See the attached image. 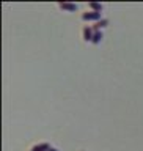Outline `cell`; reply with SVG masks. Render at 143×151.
Masks as SVG:
<instances>
[{"instance_id":"5b68a950","label":"cell","mask_w":143,"mask_h":151,"mask_svg":"<svg viewBox=\"0 0 143 151\" xmlns=\"http://www.w3.org/2000/svg\"><path fill=\"white\" fill-rule=\"evenodd\" d=\"M107 24H109V21H107V19H101V21H99V22H96V25L93 27V30H94V32H99V30H101V28L107 27Z\"/></svg>"},{"instance_id":"3957f363","label":"cell","mask_w":143,"mask_h":151,"mask_svg":"<svg viewBox=\"0 0 143 151\" xmlns=\"http://www.w3.org/2000/svg\"><path fill=\"white\" fill-rule=\"evenodd\" d=\"M58 6L61 9H66V11H75L77 9V5L75 3H68V2H61V3H58Z\"/></svg>"},{"instance_id":"277c9868","label":"cell","mask_w":143,"mask_h":151,"mask_svg":"<svg viewBox=\"0 0 143 151\" xmlns=\"http://www.w3.org/2000/svg\"><path fill=\"white\" fill-rule=\"evenodd\" d=\"M49 150H50V146L47 143H40V145H35L30 151H49Z\"/></svg>"},{"instance_id":"8992f818","label":"cell","mask_w":143,"mask_h":151,"mask_svg":"<svg viewBox=\"0 0 143 151\" xmlns=\"http://www.w3.org/2000/svg\"><path fill=\"white\" fill-rule=\"evenodd\" d=\"M88 6L93 9V11H96V13H101V9L104 8L102 6V3H96V2H90L88 3Z\"/></svg>"},{"instance_id":"ba28073f","label":"cell","mask_w":143,"mask_h":151,"mask_svg":"<svg viewBox=\"0 0 143 151\" xmlns=\"http://www.w3.org/2000/svg\"><path fill=\"white\" fill-rule=\"evenodd\" d=\"M49 151H58V150H55V148H50Z\"/></svg>"},{"instance_id":"6da1fadb","label":"cell","mask_w":143,"mask_h":151,"mask_svg":"<svg viewBox=\"0 0 143 151\" xmlns=\"http://www.w3.org/2000/svg\"><path fill=\"white\" fill-rule=\"evenodd\" d=\"M82 21H96V22H99V21H101V13L87 11V13L82 14Z\"/></svg>"},{"instance_id":"7a4b0ae2","label":"cell","mask_w":143,"mask_h":151,"mask_svg":"<svg viewBox=\"0 0 143 151\" xmlns=\"http://www.w3.org/2000/svg\"><path fill=\"white\" fill-rule=\"evenodd\" d=\"M82 35H83V41H91L93 40V35H94V32H93V28L91 27H83V30H82Z\"/></svg>"},{"instance_id":"52a82bcc","label":"cell","mask_w":143,"mask_h":151,"mask_svg":"<svg viewBox=\"0 0 143 151\" xmlns=\"http://www.w3.org/2000/svg\"><path fill=\"white\" fill-rule=\"evenodd\" d=\"M102 40V33L101 32H94V35H93V40H91V42L93 44H98L99 41Z\"/></svg>"}]
</instances>
